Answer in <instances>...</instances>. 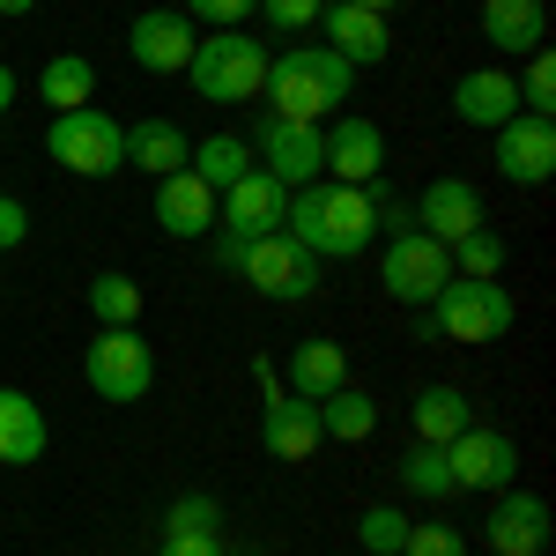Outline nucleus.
Returning <instances> with one entry per match:
<instances>
[{
  "instance_id": "f257e3e1",
  "label": "nucleus",
  "mask_w": 556,
  "mask_h": 556,
  "mask_svg": "<svg viewBox=\"0 0 556 556\" xmlns=\"http://www.w3.org/2000/svg\"><path fill=\"white\" fill-rule=\"evenodd\" d=\"M349 89H356V67H349L334 45H290V52H267V112H282V119H304V127H327V112L349 104Z\"/></svg>"
},
{
  "instance_id": "f03ea898",
  "label": "nucleus",
  "mask_w": 556,
  "mask_h": 556,
  "mask_svg": "<svg viewBox=\"0 0 556 556\" xmlns=\"http://www.w3.org/2000/svg\"><path fill=\"white\" fill-rule=\"evenodd\" d=\"M282 230L298 238L304 253L319 260H356L379 230H371V201H364V186H334V178H312L290 193V215H282Z\"/></svg>"
},
{
  "instance_id": "7ed1b4c3",
  "label": "nucleus",
  "mask_w": 556,
  "mask_h": 556,
  "mask_svg": "<svg viewBox=\"0 0 556 556\" xmlns=\"http://www.w3.org/2000/svg\"><path fill=\"white\" fill-rule=\"evenodd\" d=\"M186 83L201 104H253L267 83V45L253 30H201L193 60H186Z\"/></svg>"
},
{
  "instance_id": "20e7f679",
  "label": "nucleus",
  "mask_w": 556,
  "mask_h": 556,
  "mask_svg": "<svg viewBox=\"0 0 556 556\" xmlns=\"http://www.w3.org/2000/svg\"><path fill=\"white\" fill-rule=\"evenodd\" d=\"M424 319H430V334H438V342L482 349V342H505V334H513L519 304H513L505 282H468V275H453V282L424 304Z\"/></svg>"
},
{
  "instance_id": "39448f33",
  "label": "nucleus",
  "mask_w": 556,
  "mask_h": 556,
  "mask_svg": "<svg viewBox=\"0 0 556 556\" xmlns=\"http://www.w3.org/2000/svg\"><path fill=\"white\" fill-rule=\"evenodd\" d=\"M45 156L75 178H112L127 172V127L104 112V104H83V112H52L45 127Z\"/></svg>"
},
{
  "instance_id": "423d86ee",
  "label": "nucleus",
  "mask_w": 556,
  "mask_h": 556,
  "mask_svg": "<svg viewBox=\"0 0 556 556\" xmlns=\"http://www.w3.org/2000/svg\"><path fill=\"white\" fill-rule=\"evenodd\" d=\"M83 379L97 401L127 408V401H149L156 393V349L141 342L134 327H97V342L83 349Z\"/></svg>"
},
{
  "instance_id": "0eeeda50",
  "label": "nucleus",
  "mask_w": 556,
  "mask_h": 556,
  "mask_svg": "<svg viewBox=\"0 0 556 556\" xmlns=\"http://www.w3.org/2000/svg\"><path fill=\"white\" fill-rule=\"evenodd\" d=\"M245 149H253V164L275 186H312V178H327V127H304V119H282V112H260L253 134H245Z\"/></svg>"
},
{
  "instance_id": "6e6552de",
  "label": "nucleus",
  "mask_w": 556,
  "mask_h": 556,
  "mask_svg": "<svg viewBox=\"0 0 556 556\" xmlns=\"http://www.w3.org/2000/svg\"><path fill=\"white\" fill-rule=\"evenodd\" d=\"M245 282H253L267 304H304L312 290H319V275H327V260L304 253L290 230H267V238H253L245 245V267H238Z\"/></svg>"
},
{
  "instance_id": "1a4fd4ad",
  "label": "nucleus",
  "mask_w": 556,
  "mask_h": 556,
  "mask_svg": "<svg viewBox=\"0 0 556 556\" xmlns=\"http://www.w3.org/2000/svg\"><path fill=\"white\" fill-rule=\"evenodd\" d=\"M379 282H386V298H393V304H416V312H424V304L453 282V253H445L430 230H393V238H386Z\"/></svg>"
},
{
  "instance_id": "9d476101",
  "label": "nucleus",
  "mask_w": 556,
  "mask_h": 556,
  "mask_svg": "<svg viewBox=\"0 0 556 556\" xmlns=\"http://www.w3.org/2000/svg\"><path fill=\"white\" fill-rule=\"evenodd\" d=\"M445 460H453V490L497 497V490H513V475H519V445H513V430L468 424L453 445H445Z\"/></svg>"
},
{
  "instance_id": "9b49d317",
  "label": "nucleus",
  "mask_w": 556,
  "mask_h": 556,
  "mask_svg": "<svg viewBox=\"0 0 556 556\" xmlns=\"http://www.w3.org/2000/svg\"><path fill=\"white\" fill-rule=\"evenodd\" d=\"M282 215H290V186H275V178L260 172H245L238 186H223L215 193V230H230V238H267V230H282Z\"/></svg>"
},
{
  "instance_id": "f8f14e48",
  "label": "nucleus",
  "mask_w": 556,
  "mask_h": 556,
  "mask_svg": "<svg viewBox=\"0 0 556 556\" xmlns=\"http://www.w3.org/2000/svg\"><path fill=\"white\" fill-rule=\"evenodd\" d=\"M193 45H201V30H193L178 8H141L127 23V52H134L141 75H186Z\"/></svg>"
},
{
  "instance_id": "ddd939ff",
  "label": "nucleus",
  "mask_w": 556,
  "mask_h": 556,
  "mask_svg": "<svg viewBox=\"0 0 556 556\" xmlns=\"http://www.w3.org/2000/svg\"><path fill=\"white\" fill-rule=\"evenodd\" d=\"M312 30H319V38L334 45V52H342L349 67H386V60H393V15H371V8L327 0Z\"/></svg>"
},
{
  "instance_id": "4468645a",
  "label": "nucleus",
  "mask_w": 556,
  "mask_h": 556,
  "mask_svg": "<svg viewBox=\"0 0 556 556\" xmlns=\"http://www.w3.org/2000/svg\"><path fill=\"white\" fill-rule=\"evenodd\" d=\"M549 172H556V119L513 112L497 127V178L505 186H549Z\"/></svg>"
},
{
  "instance_id": "2eb2a0df",
  "label": "nucleus",
  "mask_w": 556,
  "mask_h": 556,
  "mask_svg": "<svg viewBox=\"0 0 556 556\" xmlns=\"http://www.w3.org/2000/svg\"><path fill=\"white\" fill-rule=\"evenodd\" d=\"M482 542L497 556H542L549 549V505L534 490H497V505L482 519Z\"/></svg>"
},
{
  "instance_id": "dca6fc26",
  "label": "nucleus",
  "mask_w": 556,
  "mask_h": 556,
  "mask_svg": "<svg viewBox=\"0 0 556 556\" xmlns=\"http://www.w3.org/2000/svg\"><path fill=\"white\" fill-rule=\"evenodd\" d=\"M327 172H334V186H371V178H386L379 119H364V112L334 119V127H327Z\"/></svg>"
},
{
  "instance_id": "f3484780",
  "label": "nucleus",
  "mask_w": 556,
  "mask_h": 556,
  "mask_svg": "<svg viewBox=\"0 0 556 556\" xmlns=\"http://www.w3.org/2000/svg\"><path fill=\"white\" fill-rule=\"evenodd\" d=\"M260 445L275 453V460H312L319 445H327V430H319V401H298L290 386L260 408Z\"/></svg>"
},
{
  "instance_id": "a211bd4d",
  "label": "nucleus",
  "mask_w": 556,
  "mask_h": 556,
  "mask_svg": "<svg viewBox=\"0 0 556 556\" xmlns=\"http://www.w3.org/2000/svg\"><path fill=\"white\" fill-rule=\"evenodd\" d=\"M408 208H416V230H430L438 245H453V238H468L475 223H482V193H475L468 178H430Z\"/></svg>"
},
{
  "instance_id": "6ab92c4d",
  "label": "nucleus",
  "mask_w": 556,
  "mask_h": 556,
  "mask_svg": "<svg viewBox=\"0 0 556 556\" xmlns=\"http://www.w3.org/2000/svg\"><path fill=\"white\" fill-rule=\"evenodd\" d=\"M513 112H519L513 67H475V75H460V83H453V119H460V127L497 134L505 119H513Z\"/></svg>"
},
{
  "instance_id": "aec40b11",
  "label": "nucleus",
  "mask_w": 556,
  "mask_h": 556,
  "mask_svg": "<svg viewBox=\"0 0 556 556\" xmlns=\"http://www.w3.org/2000/svg\"><path fill=\"white\" fill-rule=\"evenodd\" d=\"M482 45H497V52H542L549 45V0H482Z\"/></svg>"
},
{
  "instance_id": "412c9836",
  "label": "nucleus",
  "mask_w": 556,
  "mask_h": 556,
  "mask_svg": "<svg viewBox=\"0 0 556 556\" xmlns=\"http://www.w3.org/2000/svg\"><path fill=\"white\" fill-rule=\"evenodd\" d=\"M45 445H52L45 408L23 386H0V468H30V460H45Z\"/></svg>"
},
{
  "instance_id": "4be33fe9",
  "label": "nucleus",
  "mask_w": 556,
  "mask_h": 556,
  "mask_svg": "<svg viewBox=\"0 0 556 556\" xmlns=\"http://www.w3.org/2000/svg\"><path fill=\"white\" fill-rule=\"evenodd\" d=\"M156 223H164V238H208L215 230V186H201L193 172L156 178Z\"/></svg>"
},
{
  "instance_id": "5701e85b",
  "label": "nucleus",
  "mask_w": 556,
  "mask_h": 556,
  "mask_svg": "<svg viewBox=\"0 0 556 556\" xmlns=\"http://www.w3.org/2000/svg\"><path fill=\"white\" fill-rule=\"evenodd\" d=\"M282 386L298 393V401H327L334 386H349V349L342 342H298L290 349V371H282Z\"/></svg>"
},
{
  "instance_id": "b1692460",
  "label": "nucleus",
  "mask_w": 556,
  "mask_h": 556,
  "mask_svg": "<svg viewBox=\"0 0 556 556\" xmlns=\"http://www.w3.org/2000/svg\"><path fill=\"white\" fill-rule=\"evenodd\" d=\"M186 156H193V141H186L178 119H141V127H127V164L134 172L172 178V172H186Z\"/></svg>"
},
{
  "instance_id": "393cba45",
  "label": "nucleus",
  "mask_w": 556,
  "mask_h": 556,
  "mask_svg": "<svg viewBox=\"0 0 556 556\" xmlns=\"http://www.w3.org/2000/svg\"><path fill=\"white\" fill-rule=\"evenodd\" d=\"M408 424H416L424 445H453V438L475 424V401L460 393V386H424V393L408 401Z\"/></svg>"
},
{
  "instance_id": "a878e982",
  "label": "nucleus",
  "mask_w": 556,
  "mask_h": 556,
  "mask_svg": "<svg viewBox=\"0 0 556 556\" xmlns=\"http://www.w3.org/2000/svg\"><path fill=\"white\" fill-rule=\"evenodd\" d=\"M38 97L52 112H83V104H97V67H89L83 52H52L38 67Z\"/></svg>"
},
{
  "instance_id": "bb28decb",
  "label": "nucleus",
  "mask_w": 556,
  "mask_h": 556,
  "mask_svg": "<svg viewBox=\"0 0 556 556\" xmlns=\"http://www.w3.org/2000/svg\"><path fill=\"white\" fill-rule=\"evenodd\" d=\"M393 482L408 490V497H424V505H445L453 497V460H445V445H408L401 460H393Z\"/></svg>"
},
{
  "instance_id": "cd10ccee",
  "label": "nucleus",
  "mask_w": 556,
  "mask_h": 556,
  "mask_svg": "<svg viewBox=\"0 0 556 556\" xmlns=\"http://www.w3.org/2000/svg\"><path fill=\"white\" fill-rule=\"evenodd\" d=\"M186 172L201 178V186H238V178L253 172V149H245V134H208V141H193V156H186Z\"/></svg>"
},
{
  "instance_id": "c85d7f7f",
  "label": "nucleus",
  "mask_w": 556,
  "mask_h": 556,
  "mask_svg": "<svg viewBox=\"0 0 556 556\" xmlns=\"http://www.w3.org/2000/svg\"><path fill=\"white\" fill-rule=\"evenodd\" d=\"M319 430L342 438V445H364V438L379 430V401H371L364 386H334V393L319 401Z\"/></svg>"
},
{
  "instance_id": "c756f323",
  "label": "nucleus",
  "mask_w": 556,
  "mask_h": 556,
  "mask_svg": "<svg viewBox=\"0 0 556 556\" xmlns=\"http://www.w3.org/2000/svg\"><path fill=\"white\" fill-rule=\"evenodd\" d=\"M445 253H453V275H468V282H497V275H505V260H513V245H505L490 223H475L468 238H453Z\"/></svg>"
},
{
  "instance_id": "7c9ffc66",
  "label": "nucleus",
  "mask_w": 556,
  "mask_h": 556,
  "mask_svg": "<svg viewBox=\"0 0 556 556\" xmlns=\"http://www.w3.org/2000/svg\"><path fill=\"white\" fill-rule=\"evenodd\" d=\"M89 319H97V327H134V319H141V282L119 275V267H104V275L89 282Z\"/></svg>"
},
{
  "instance_id": "2f4dec72",
  "label": "nucleus",
  "mask_w": 556,
  "mask_h": 556,
  "mask_svg": "<svg viewBox=\"0 0 556 556\" xmlns=\"http://www.w3.org/2000/svg\"><path fill=\"white\" fill-rule=\"evenodd\" d=\"M513 83H519V112L549 119V112H556V60H549V45L527 52V75H513Z\"/></svg>"
},
{
  "instance_id": "473e14b6",
  "label": "nucleus",
  "mask_w": 556,
  "mask_h": 556,
  "mask_svg": "<svg viewBox=\"0 0 556 556\" xmlns=\"http://www.w3.org/2000/svg\"><path fill=\"white\" fill-rule=\"evenodd\" d=\"M164 534H223V505H215L208 490H186L164 513Z\"/></svg>"
},
{
  "instance_id": "72a5a7b5",
  "label": "nucleus",
  "mask_w": 556,
  "mask_h": 556,
  "mask_svg": "<svg viewBox=\"0 0 556 556\" xmlns=\"http://www.w3.org/2000/svg\"><path fill=\"white\" fill-rule=\"evenodd\" d=\"M356 542L371 556H401V542H408V513H393V505H371V513L356 519Z\"/></svg>"
},
{
  "instance_id": "f704fd0d",
  "label": "nucleus",
  "mask_w": 556,
  "mask_h": 556,
  "mask_svg": "<svg viewBox=\"0 0 556 556\" xmlns=\"http://www.w3.org/2000/svg\"><path fill=\"white\" fill-rule=\"evenodd\" d=\"M401 556H468V542H460V527H445V519H408Z\"/></svg>"
},
{
  "instance_id": "c9c22d12",
  "label": "nucleus",
  "mask_w": 556,
  "mask_h": 556,
  "mask_svg": "<svg viewBox=\"0 0 556 556\" xmlns=\"http://www.w3.org/2000/svg\"><path fill=\"white\" fill-rule=\"evenodd\" d=\"M178 15H186L193 30H245L253 0H178Z\"/></svg>"
},
{
  "instance_id": "e433bc0d",
  "label": "nucleus",
  "mask_w": 556,
  "mask_h": 556,
  "mask_svg": "<svg viewBox=\"0 0 556 556\" xmlns=\"http://www.w3.org/2000/svg\"><path fill=\"white\" fill-rule=\"evenodd\" d=\"M364 201H371V230H386V238H393V230H416V208H408L386 178H371V186H364Z\"/></svg>"
},
{
  "instance_id": "4c0bfd02",
  "label": "nucleus",
  "mask_w": 556,
  "mask_h": 556,
  "mask_svg": "<svg viewBox=\"0 0 556 556\" xmlns=\"http://www.w3.org/2000/svg\"><path fill=\"white\" fill-rule=\"evenodd\" d=\"M253 8L267 15V30H290V38H298V30L319 23V8H327V0H253Z\"/></svg>"
},
{
  "instance_id": "58836bf2",
  "label": "nucleus",
  "mask_w": 556,
  "mask_h": 556,
  "mask_svg": "<svg viewBox=\"0 0 556 556\" xmlns=\"http://www.w3.org/2000/svg\"><path fill=\"white\" fill-rule=\"evenodd\" d=\"M23 238H30V208H23L15 193H0V253H15Z\"/></svg>"
},
{
  "instance_id": "ea45409f",
  "label": "nucleus",
  "mask_w": 556,
  "mask_h": 556,
  "mask_svg": "<svg viewBox=\"0 0 556 556\" xmlns=\"http://www.w3.org/2000/svg\"><path fill=\"white\" fill-rule=\"evenodd\" d=\"M156 556H223V534H164Z\"/></svg>"
},
{
  "instance_id": "a19ab883",
  "label": "nucleus",
  "mask_w": 556,
  "mask_h": 556,
  "mask_svg": "<svg viewBox=\"0 0 556 556\" xmlns=\"http://www.w3.org/2000/svg\"><path fill=\"white\" fill-rule=\"evenodd\" d=\"M208 238H215V267L238 275V267H245V238H230V230H208Z\"/></svg>"
},
{
  "instance_id": "79ce46f5",
  "label": "nucleus",
  "mask_w": 556,
  "mask_h": 556,
  "mask_svg": "<svg viewBox=\"0 0 556 556\" xmlns=\"http://www.w3.org/2000/svg\"><path fill=\"white\" fill-rule=\"evenodd\" d=\"M8 104H15V67L0 60V119H8Z\"/></svg>"
},
{
  "instance_id": "37998d69",
  "label": "nucleus",
  "mask_w": 556,
  "mask_h": 556,
  "mask_svg": "<svg viewBox=\"0 0 556 556\" xmlns=\"http://www.w3.org/2000/svg\"><path fill=\"white\" fill-rule=\"evenodd\" d=\"M349 8H371V15H401L408 0H349Z\"/></svg>"
},
{
  "instance_id": "c03bdc74",
  "label": "nucleus",
  "mask_w": 556,
  "mask_h": 556,
  "mask_svg": "<svg viewBox=\"0 0 556 556\" xmlns=\"http://www.w3.org/2000/svg\"><path fill=\"white\" fill-rule=\"evenodd\" d=\"M30 8H38V0H0V15H30Z\"/></svg>"
}]
</instances>
